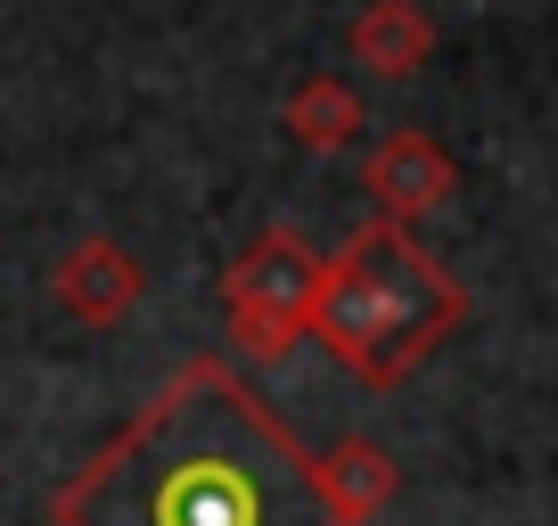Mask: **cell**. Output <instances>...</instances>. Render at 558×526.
<instances>
[{"instance_id": "6da1fadb", "label": "cell", "mask_w": 558, "mask_h": 526, "mask_svg": "<svg viewBox=\"0 0 558 526\" xmlns=\"http://www.w3.org/2000/svg\"><path fill=\"white\" fill-rule=\"evenodd\" d=\"M58 526H345L320 453L230 362H190L58 493Z\"/></svg>"}, {"instance_id": "7a4b0ae2", "label": "cell", "mask_w": 558, "mask_h": 526, "mask_svg": "<svg viewBox=\"0 0 558 526\" xmlns=\"http://www.w3.org/2000/svg\"><path fill=\"white\" fill-rule=\"evenodd\" d=\"M469 297L427 247L402 223H369L320 272V304H313V337L369 386H402L444 337L460 330Z\"/></svg>"}, {"instance_id": "3957f363", "label": "cell", "mask_w": 558, "mask_h": 526, "mask_svg": "<svg viewBox=\"0 0 558 526\" xmlns=\"http://www.w3.org/2000/svg\"><path fill=\"white\" fill-rule=\"evenodd\" d=\"M320 272H329V255H320L304 230H288V223L255 230V239L239 247V263L222 272V313H230V337H239V354H255V362H279V354L296 346V337L313 330Z\"/></svg>"}, {"instance_id": "277c9868", "label": "cell", "mask_w": 558, "mask_h": 526, "mask_svg": "<svg viewBox=\"0 0 558 526\" xmlns=\"http://www.w3.org/2000/svg\"><path fill=\"white\" fill-rule=\"evenodd\" d=\"M362 190L378 198V223H427V214H444L452 206V190H460V165L444 157V141L436 132H418V123H395L378 148L362 157Z\"/></svg>"}, {"instance_id": "5b68a950", "label": "cell", "mask_w": 558, "mask_h": 526, "mask_svg": "<svg viewBox=\"0 0 558 526\" xmlns=\"http://www.w3.org/2000/svg\"><path fill=\"white\" fill-rule=\"evenodd\" d=\"M50 297H58V313L83 321V330H116V321L148 297V272L132 263L123 239H74L66 255H58V272H50Z\"/></svg>"}, {"instance_id": "8992f818", "label": "cell", "mask_w": 558, "mask_h": 526, "mask_svg": "<svg viewBox=\"0 0 558 526\" xmlns=\"http://www.w3.org/2000/svg\"><path fill=\"white\" fill-rule=\"evenodd\" d=\"M345 50H353V67L378 74V83H411V74L436 58V17H427L418 0H369L362 17H353Z\"/></svg>"}, {"instance_id": "52a82bcc", "label": "cell", "mask_w": 558, "mask_h": 526, "mask_svg": "<svg viewBox=\"0 0 558 526\" xmlns=\"http://www.w3.org/2000/svg\"><path fill=\"white\" fill-rule=\"evenodd\" d=\"M279 123H288V141L313 148V157H337L345 141H362V91L345 83V74H304L296 91H288V107H279Z\"/></svg>"}, {"instance_id": "ba28073f", "label": "cell", "mask_w": 558, "mask_h": 526, "mask_svg": "<svg viewBox=\"0 0 558 526\" xmlns=\"http://www.w3.org/2000/svg\"><path fill=\"white\" fill-rule=\"evenodd\" d=\"M320 486H329L337 518H345V526H362V518H378V510H386V493H395V461H386L378 444L345 437L337 453H320Z\"/></svg>"}]
</instances>
